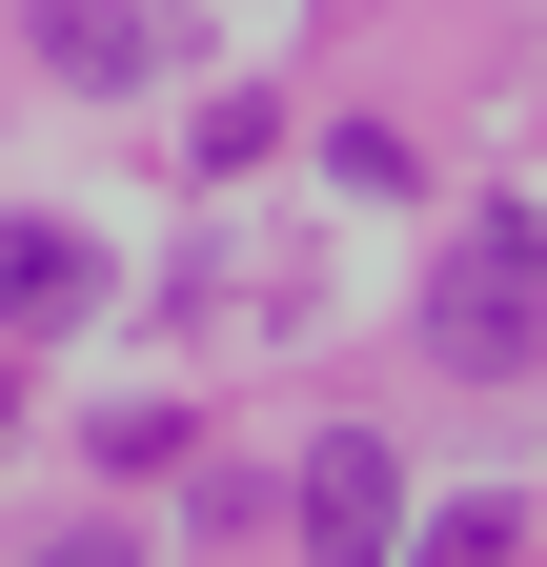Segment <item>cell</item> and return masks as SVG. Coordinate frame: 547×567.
Returning <instances> with one entry per match:
<instances>
[{
	"mask_svg": "<svg viewBox=\"0 0 547 567\" xmlns=\"http://www.w3.org/2000/svg\"><path fill=\"white\" fill-rule=\"evenodd\" d=\"M527 344H547V305H527V224L487 203V224L446 244V305H426V365H446V385H527Z\"/></svg>",
	"mask_w": 547,
	"mask_h": 567,
	"instance_id": "cell-1",
	"label": "cell"
},
{
	"mask_svg": "<svg viewBox=\"0 0 547 567\" xmlns=\"http://www.w3.org/2000/svg\"><path fill=\"white\" fill-rule=\"evenodd\" d=\"M385 547H405V466L365 425H324L305 446V567H385Z\"/></svg>",
	"mask_w": 547,
	"mask_h": 567,
	"instance_id": "cell-2",
	"label": "cell"
},
{
	"mask_svg": "<svg viewBox=\"0 0 547 567\" xmlns=\"http://www.w3.org/2000/svg\"><path fill=\"white\" fill-rule=\"evenodd\" d=\"M102 305V264L61 244V224H0V344H41V324H82Z\"/></svg>",
	"mask_w": 547,
	"mask_h": 567,
	"instance_id": "cell-3",
	"label": "cell"
},
{
	"mask_svg": "<svg viewBox=\"0 0 547 567\" xmlns=\"http://www.w3.org/2000/svg\"><path fill=\"white\" fill-rule=\"evenodd\" d=\"M41 61L61 82H143V0H41Z\"/></svg>",
	"mask_w": 547,
	"mask_h": 567,
	"instance_id": "cell-4",
	"label": "cell"
},
{
	"mask_svg": "<svg viewBox=\"0 0 547 567\" xmlns=\"http://www.w3.org/2000/svg\"><path fill=\"white\" fill-rule=\"evenodd\" d=\"M405 567H527V507H446V527L405 547Z\"/></svg>",
	"mask_w": 547,
	"mask_h": 567,
	"instance_id": "cell-5",
	"label": "cell"
},
{
	"mask_svg": "<svg viewBox=\"0 0 547 567\" xmlns=\"http://www.w3.org/2000/svg\"><path fill=\"white\" fill-rule=\"evenodd\" d=\"M41 567H143V547H122V527H61V547H41Z\"/></svg>",
	"mask_w": 547,
	"mask_h": 567,
	"instance_id": "cell-6",
	"label": "cell"
},
{
	"mask_svg": "<svg viewBox=\"0 0 547 567\" xmlns=\"http://www.w3.org/2000/svg\"><path fill=\"white\" fill-rule=\"evenodd\" d=\"M0 425H21V385H0Z\"/></svg>",
	"mask_w": 547,
	"mask_h": 567,
	"instance_id": "cell-7",
	"label": "cell"
}]
</instances>
